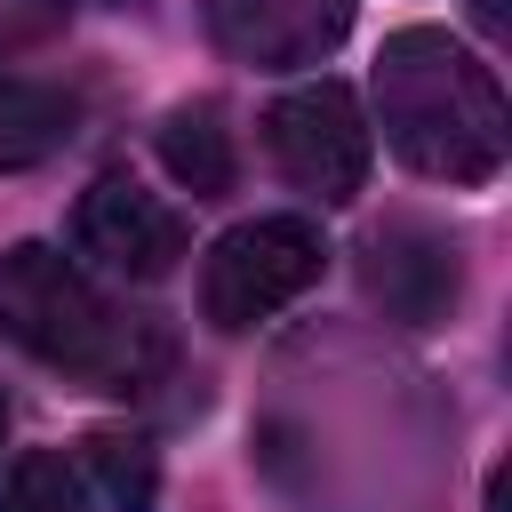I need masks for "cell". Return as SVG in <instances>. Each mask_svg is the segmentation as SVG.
Segmentation results:
<instances>
[{
    "mask_svg": "<svg viewBox=\"0 0 512 512\" xmlns=\"http://www.w3.org/2000/svg\"><path fill=\"white\" fill-rule=\"evenodd\" d=\"M376 120H384V144L432 184H488L504 168V136H512L496 72L440 24H408L384 40Z\"/></svg>",
    "mask_w": 512,
    "mask_h": 512,
    "instance_id": "6da1fadb",
    "label": "cell"
},
{
    "mask_svg": "<svg viewBox=\"0 0 512 512\" xmlns=\"http://www.w3.org/2000/svg\"><path fill=\"white\" fill-rule=\"evenodd\" d=\"M0 336L16 352H32L40 368L72 376V384H96V392H128L160 344L144 320H128L64 248L48 240H16L0 256Z\"/></svg>",
    "mask_w": 512,
    "mask_h": 512,
    "instance_id": "7a4b0ae2",
    "label": "cell"
},
{
    "mask_svg": "<svg viewBox=\"0 0 512 512\" xmlns=\"http://www.w3.org/2000/svg\"><path fill=\"white\" fill-rule=\"evenodd\" d=\"M328 264V240L312 216H256V224H232L208 264H200V312L216 328H256L272 320L280 304H296Z\"/></svg>",
    "mask_w": 512,
    "mask_h": 512,
    "instance_id": "3957f363",
    "label": "cell"
},
{
    "mask_svg": "<svg viewBox=\"0 0 512 512\" xmlns=\"http://www.w3.org/2000/svg\"><path fill=\"white\" fill-rule=\"evenodd\" d=\"M264 152H272V168H280L296 192L344 208V200L368 184V120H360V96H352L344 80L288 88V96L264 112Z\"/></svg>",
    "mask_w": 512,
    "mask_h": 512,
    "instance_id": "277c9868",
    "label": "cell"
},
{
    "mask_svg": "<svg viewBox=\"0 0 512 512\" xmlns=\"http://www.w3.org/2000/svg\"><path fill=\"white\" fill-rule=\"evenodd\" d=\"M72 240H80V256H96V264H112V272H128V280H168L192 232H184V216H176L160 192H144L136 176H96V184L72 200Z\"/></svg>",
    "mask_w": 512,
    "mask_h": 512,
    "instance_id": "5b68a950",
    "label": "cell"
},
{
    "mask_svg": "<svg viewBox=\"0 0 512 512\" xmlns=\"http://www.w3.org/2000/svg\"><path fill=\"white\" fill-rule=\"evenodd\" d=\"M360 280H368V296L384 304V320L432 328V320H448V304H456V288H464V264H456V240H448V232L400 216V224H384V232L368 240Z\"/></svg>",
    "mask_w": 512,
    "mask_h": 512,
    "instance_id": "8992f818",
    "label": "cell"
},
{
    "mask_svg": "<svg viewBox=\"0 0 512 512\" xmlns=\"http://www.w3.org/2000/svg\"><path fill=\"white\" fill-rule=\"evenodd\" d=\"M208 24L240 64L296 72V64H320L352 32V0H208Z\"/></svg>",
    "mask_w": 512,
    "mask_h": 512,
    "instance_id": "52a82bcc",
    "label": "cell"
},
{
    "mask_svg": "<svg viewBox=\"0 0 512 512\" xmlns=\"http://www.w3.org/2000/svg\"><path fill=\"white\" fill-rule=\"evenodd\" d=\"M80 128V96L64 80H32V72H0V168H40L48 152H64Z\"/></svg>",
    "mask_w": 512,
    "mask_h": 512,
    "instance_id": "ba28073f",
    "label": "cell"
},
{
    "mask_svg": "<svg viewBox=\"0 0 512 512\" xmlns=\"http://www.w3.org/2000/svg\"><path fill=\"white\" fill-rule=\"evenodd\" d=\"M160 160L168 176L192 192V200H224L240 184V152H232V128H224V104L216 96H192L160 120Z\"/></svg>",
    "mask_w": 512,
    "mask_h": 512,
    "instance_id": "9c48e42d",
    "label": "cell"
},
{
    "mask_svg": "<svg viewBox=\"0 0 512 512\" xmlns=\"http://www.w3.org/2000/svg\"><path fill=\"white\" fill-rule=\"evenodd\" d=\"M80 456H88V472H96V488H104L112 512H152V496H160V464H152V448H144L136 432H88Z\"/></svg>",
    "mask_w": 512,
    "mask_h": 512,
    "instance_id": "30bf717a",
    "label": "cell"
},
{
    "mask_svg": "<svg viewBox=\"0 0 512 512\" xmlns=\"http://www.w3.org/2000/svg\"><path fill=\"white\" fill-rule=\"evenodd\" d=\"M0 512H88V480H80L72 456L32 448V456L8 464V480H0Z\"/></svg>",
    "mask_w": 512,
    "mask_h": 512,
    "instance_id": "8fae6325",
    "label": "cell"
},
{
    "mask_svg": "<svg viewBox=\"0 0 512 512\" xmlns=\"http://www.w3.org/2000/svg\"><path fill=\"white\" fill-rule=\"evenodd\" d=\"M0 440H8V400H0Z\"/></svg>",
    "mask_w": 512,
    "mask_h": 512,
    "instance_id": "7c38bea8",
    "label": "cell"
}]
</instances>
